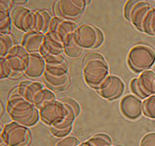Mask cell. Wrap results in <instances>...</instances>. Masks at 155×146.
<instances>
[{"mask_svg": "<svg viewBox=\"0 0 155 146\" xmlns=\"http://www.w3.org/2000/svg\"><path fill=\"white\" fill-rule=\"evenodd\" d=\"M55 146H79V140L75 137H66L58 140Z\"/></svg>", "mask_w": 155, "mask_h": 146, "instance_id": "obj_29", "label": "cell"}, {"mask_svg": "<svg viewBox=\"0 0 155 146\" xmlns=\"http://www.w3.org/2000/svg\"><path fill=\"white\" fill-rule=\"evenodd\" d=\"M84 77L87 84L94 88H99L108 77V65L103 57L98 54H89L84 58Z\"/></svg>", "mask_w": 155, "mask_h": 146, "instance_id": "obj_2", "label": "cell"}, {"mask_svg": "<svg viewBox=\"0 0 155 146\" xmlns=\"http://www.w3.org/2000/svg\"><path fill=\"white\" fill-rule=\"evenodd\" d=\"M62 52H64L62 43L47 33V35H45L43 47L40 50V55L44 58L46 63L64 62L65 60L62 57Z\"/></svg>", "mask_w": 155, "mask_h": 146, "instance_id": "obj_9", "label": "cell"}, {"mask_svg": "<svg viewBox=\"0 0 155 146\" xmlns=\"http://www.w3.org/2000/svg\"><path fill=\"white\" fill-rule=\"evenodd\" d=\"M11 19L14 26L18 30L24 32H30L33 30L34 25V12L27 8L17 6L12 9Z\"/></svg>", "mask_w": 155, "mask_h": 146, "instance_id": "obj_11", "label": "cell"}, {"mask_svg": "<svg viewBox=\"0 0 155 146\" xmlns=\"http://www.w3.org/2000/svg\"><path fill=\"white\" fill-rule=\"evenodd\" d=\"M153 8L147 1L129 0L124 6V17L133 25L142 31L143 23Z\"/></svg>", "mask_w": 155, "mask_h": 146, "instance_id": "obj_4", "label": "cell"}, {"mask_svg": "<svg viewBox=\"0 0 155 146\" xmlns=\"http://www.w3.org/2000/svg\"><path fill=\"white\" fill-rule=\"evenodd\" d=\"M13 1H0V33L8 34L11 29L12 19L11 13L9 12L10 4Z\"/></svg>", "mask_w": 155, "mask_h": 146, "instance_id": "obj_20", "label": "cell"}, {"mask_svg": "<svg viewBox=\"0 0 155 146\" xmlns=\"http://www.w3.org/2000/svg\"><path fill=\"white\" fill-rule=\"evenodd\" d=\"M119 109L126 118L130 120L138 119L143 111V103L139 97L135 95H127L120 101Z\"/></svg>", "mask_w": 155, "mask_h": 146, "instance_id": "obj_14", "label": "cell"}, {"mask_svg": "<svg viewBox=\"0 0 155 146\" xmlns=\"http://www.w3.org/2000/svg\"><path fill=\"white\" fill-rule=\"evenodd\" d=\"M60 102L63 105H69L70 108L77 113V115H79V113H80V105H79V104H78L75 100H73L71 98H64V99H61Z\"/></svg>", "mask_w": 155, "mask_h": 146, "instance_id": "obj_31", "label": "cell"}, {"mask_svg": "<svg viewBox=\"0 0 155 146\" xmlns=\"http://www.w3.org/2000/svg\"><path fill=\"white\" fill-rule=\"evenodd\" d=\"M140 146H155V133L145 135L140 140Z\"/></svg>", "mask_w": 155, "mask_h": 146, "instance_id": "obj_30", "label": "cell"}, {"mask_svg": "<svg viewBox=\"0 0 155 146\" xmlns=\"http://www.w3.org/2000/svg\"><path fill=\"white\" fill-rule=\"evenodd\" d=\"M29 138L28 130L17 122L5 125L1 133V141L7 146H26Z\"/></svg>", "mask_w": 155, "mask_h": 146, "instance_id": "obj_5", "label": "cell"}, {"mask_svg": "<svg viewBox=\"0 0 155 146\" xmlns=\"http://www.w3.org/2000/svg\"><path fill=\"white\" fill-rule=\"evenodd\" d=\"M85 1L82 0H63L57 2V13L66 18H78L85 7Z\"/></svg>", "mask_w": 155, "mask_h": 146, "instance_id": "obj_15", "label": "cell"}, {"mask_svg": "<svg viewBox=\"0 0 155 146\" xmlns=\"http://www.w3.org/2000/svg\"><path fill=\"white\" fill-rule=\"evenodd\" d=\"M127 61L131 69L136 72L147 71L155 62V52L145 45H137L130 50Z\"/></svg>", "mask_w": 155, "mask_h": 146, "instance_id": "obj_3", "label": "cell"}, {"mask_svg": "<svg viewBox=\"0 0 155 146\" xmlns=\"http://www.w3.org/2000/svg\"><path fill=\"white\" fill-rule=\"evenodd\" d=\"M43 76L47 83L55 89L64 88L69 81L64 62L46 63V70Z\"/></svg>", "mask_w": 155, "mask_h": 146, "instance_id": "obj_6", "label": "cell"}, {"mask_svg": "<svg viewBox=\"0 0 155 146\" xmlns=\"http://www.w3.org/2000/svg\"><path fill=\"white\" fill-rule=\"evenodd\" d=\"M79 146H88V144H87V143H82V144H81Z\"/></svg>", "mask_w": 155, "mask_h": 146, "instance_id": "obj_32", "label": "cell"}, {"mask_svg": "<svg viewBox=\"0 0 155 146\" xmlns=\"http://www.w3.org/2000/svg\"><path fill=\"white\" fill-rule=\"evenodd\" d=\"M123 82L116 76H108V77L104 80V82L98 88L100 96L108 100L118 98L123 93Z\"/></svg>", "mask_w": 155, "mask_h": 146, "instance_id": "obj_13", "label": "cell"}, {"mask_svg": "<svg viewBox=\"0 0 155 146\" xmlns=\"http://www.w3.org/2000/svg\"><path fill=\"white\" fill-rule=\"evenodd\" d=\"M7 111L14 122L22 126H33L39 118L36 106L18 94L13 95L8 100Z\"/></svg>", "mask_w": 155, "mask_h": 146, "instance_id": "obj_1", "label": "cell"}, {"mask_svg": "<svg viewBox=\"0 0 155 146\" xmlns=\"http://www.w3.org/2000/svg\"><path fill=\"white\" fill-rule=\"evenodd\" d=\"M45 88L41 83L36 81H22L17 87V93L22 98L27 100L35 105L36 102L41 94L43 89Z\"/></svg>", "mask_w": 155, "mask_h": 146, "instance_id": "obj_18", "label": "cell"}, {"mask_svg": "<svg viewBox=\"0 0 155 146\" xmlns=\"http://www.w3.org/2000/svg\"><path fill=\"white\" fill-rule=\"evenodd\" d=\"M14 47V40L11 35L9 34L0 35V54H1V57H6Z\"/></svg>", "mask_w": 155, "mask_h": 146, "instance_id": "obj_24", "label": "cell"}, {"mask_svg": "<svg viewBox=\"0 0 155 146\" xmlns=\"http://www.w3.org/2000/svg\"><path fill=\"white\" fill-rule=\"evenodd\" d=\"M86 143L88 146H111V139L109 135L100 134L92 137Z\"/></svg>", "mask_w": 155, "mask_h": 146, "instance_id": "obj_26", "label": "cell"}, {"mask_svg": "<svg viewBox=\"0 0 155 146\" xmlns=\"http://www.w3.org/2000/svg\"><path fill=\"white\" fill-rule=\"evenodd\" d=\"M77 28V25L73 21L60 18H51L48 33L57 41L63 43L66 38L75 33Z\"/></svg>", "mask_w": 155, "mask_h": 146, "instance_id": "obj_12", "label": "cell"}, {"mask_svg": "<svg viewBox=\"0 0 155 146\" xmlns=\"http://www.w3.org/2000/svg\"><path fill=\"white\" fill-rule=\"evenodd\" d=\"M12 73L13 71L8 64L6 58L1 57V59H0V79H5V77L10 76Z\"/></svg>", "mask_w": 155, "mask_h": 146, "instance_id": "obj_28", "label": "cell"}, {"mask_svg": "<svg viewBox=\"0 0 155 146\" xmlns=\"http://www.w3.org/2000/svg\"><path fill=\"white\" fill-rule=\"evenodd\" d=\"M45 41V35L40 32L30 31L22 37L21 46L28 53L40 52Z\"/></svg>", "mask_w": 155, "mask_h": 146, "instance_id": "obj_19", "label": "cell"}, {"mask_svg": "<svg viewBox=\"0 0 155 146\" xmlns=\"http://www.w3.org/2000/svg\"><path fill=\"white\" fill-rule=\"evenodd\" d=\"M130 89L140 98H148L155 94V73L147 70L130 82Z\"/></svg>", "mask_w": 155, "mask_h": 146, "instance_id": "obj_8", "label": "cell"}, {"mask_svg": "<svg viewBox=\"0 0 155 146\" xmlns=\"http://www.w3.org/2000/svg\"><path fill=\"white\" fill-rule=\"evenodd\" d=\"M29 53L24 50L22 46H15L12 50L5 57L8 64L11 67L13 73H21L24 71L26 60Z\"/></svg>", "mask_w": 155, "mask_h": 146, "instance_id": "obj_16", "label": "cell"}, {"mask_svg": "<svg viewBox=\"0 0 155 146\" xmlns=\"http://www.w3.org/2000/svg\"><path fill=\"white\" fill-rule=\"evenodd\" d=\"M63 45V50H64V53L71 58H77L81 54V47L78 46V44L75 42L74 39V34H72L68 38H66L62 43Z\"/></svg>", "mask_w": 155, "mask_h": 146, "instance_id": "obj_22", "label": "cell"}, {"mask_svg": "<svg viewBox=\"0 0 155 146\" xmlns=\"http://www.w3.org/2000/svg\"><path fill=\"white\" fill-rule=\"evenodd\" d=\"M39 115L44 122L51 126L66 118V109L61 102L53 101L42 105L39 109Z\"/></svg>", "mask_w": 155, "mask_h": 146, "instance_id": "obj_10", "label": "cell"}, {"mask_svg": "<svg viewBox=\"0 0 155 146\" xmlns=\"http://www.w3.org/2000/svg\"><path fill=\"white\" fill-rule=\"evenodd\" d=\"M46 70V61L37 53H29L23 73L30 79H37L44 75Z\"/></svg>", "mask_w": 155, "mask_h": 146, "instance_id": "obj_17", "label": "cell"}, {"mask_svg": "<svg viewBox=\"0 0 155 146\" xmlns=\"http://www.w3.org/2000/svg\"><path fill=\"white\" fill-rule=\"evenodd\" d=\"M142 31L149 35H155V9L153 8L147 15L143 23Z\"/></svg>", "mask_w": 155, "mask_h": 146, "instance_id": "obj_25", "label": "cell"}, {"mask_svg": "<svg viewBox=\"0 0 155 146\" xmlns=\"http://www.w3.org/2000/svg\"><path fill=\"white\" fill-rule=\"evenodd\" d=\"M143 113L149 118L155 119V95L149 96L143 103Z\"/></svg>", "mask_w": 155, "mask_h": 146, "instance_id": "obj_27", "label": "cell"}, {"mask_svg": "<svg viewBox=\"0 0 155 146\" xmlns=\"http://www.w3.org/2000/svg\"><path fill=\"white\" fill-rule=\"evenodd\" d=\"M73 127V121L65 118L61 122H58L51 126V132L57 138H63L71 132Z\"/></svg>", "mask_w": 155, "mask_h": 146, "instance_id": "obj_23", "label": "cell"}, {"mask_svg": "<svg viewBox=\"0 0 155 146\" xmlns=\"http://www.w3.org/2000/svg\"><path fill=\"white\" fill-rule=\"evenodd\" d=\"M51 18L45 11H35L34 12V25L33 30L35 32H40L48 30Z\"/></svg>", "mask_w": 155, "mask_h": 146, "instance_id": "obj_21", "label": "cell"}, {"mask_svg": "<svg viewBox=\"0 0 155 146\" xmlns=\"http://www.w3.org/2000/svg\"><path fill=\"white\" fill-rule=\"evenodd\" d=\"M75 42L81 48H92L98 47L103 41L102 33L89 24H82L74 33Z\"/></svg>", "mask_w": 155, "mask_h": 146, "instance_id": "obj_7", "label": "cell"}]
</instances>
